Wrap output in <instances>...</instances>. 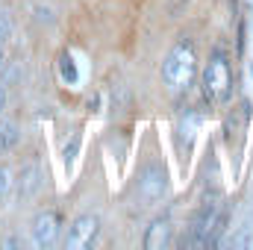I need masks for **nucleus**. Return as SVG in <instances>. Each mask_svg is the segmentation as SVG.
I'll list each match as a JSON object with an SVG mask.
<instances>
[{
	"label": "nucleus",
	"instance_id": "1",
	"mask_svg": "<svg viewBox=\"0 0 253 250\" xmlns=\"http://www.w3.org/2000/svg\"><path fill=\"white\" fill-rule=\"evenodd\" d=\"M194 74H197L194 44L189 39H180L162 62V80L174 94H180V91H189V85L194 83Z\"/></svg>",
	"mask_w": 253,
	"mask_h": 250
},
{
	"label": "nucleus",
	"instance_id": "4",
	"mask_svg": "<svg viewBox=\"0 0 253 250\" xmlns=\"http://www.w3.org/2000/svg\"><path fill=\"white\" fill-rule=\"evenodd\" d=\"M97 233H100V218H97V215H80V218L68 227L65 248L68 250H88L97 242Z\"/></svg>",
	"mask_w": 253,
	"mask_h": 250
},
{
	"label": "nucleus",
	"instance_id": "3",
	"mask_svg": "<svg viewBox=\"0 0 253 250\" xmlns=\"http://www.w3.org/2000/svg\"><path fill=\"white\" fill-rule=\"evenodd\" d=\"M165 191H168V174H165V168L162 165H147L141 171V177H138V197H141V203L153 206V203H159L165 197Z\"/></svg>",
	"mask_w": 253,
	"mask_h": 250
},
{
	"label": "nucleus",
	"instance_id": "9",
	"mask_svg": "<svg viewBox=\"0 0 253 250\" xmlns=\"http://www.w3.org/2000/svg\"><path fill=\"white\" fill-rule=\"evenodd\" d=\"M200 124V118H197V112L194 109H186V115L180 118V135L186 138V147L191 144V138H194V129Z\"/></svg>",
	"mask_w": 253,
	"mask_h": 250
},
{
	"label": "nucleus",
	"instance_id": "14",
	"mask_svg": "<svg viewBox=\"0 0 253 250\" xmlns=\"http://www.w3.org/2000/svg\"><path fill=\"white\" fill-rule=\"evenodd\" d=\"M9 36H12V21H9L6 12H0V44H3Z\"/></svg>",
	"mask_w": 253,
	"mask_h": 250
},
{
	"label": "nucleus",
	"instance_id": "11",
	"mask_svg": "<svg viewBox=\"0 0 253 250\" xmlns=\"http://www.w3.org/2000/svg\"><path fill=\"white\" fill-rule=\"evenodd\" d=\"M80 144H83V135H80V132H74V135H71V141L65 144V165H68V168H71V165L77 162V153H80Z\"/></svg>",
	"mask_w": 253,
	"mask_h": 250
},
{
	"label": "nucleus",
	"instance_id": "5",
	"mask_svg": "<svg viewBox=\"0 0 253 250\" xmlns=\"http://www.w3.org/2000/svg\"><path fill=\"white\" fill-rule=\"evenodd\" d=\"M59 227H62L59 212H39L36 221H33V242H36L39 248H50V245H56V239H59Z\"/></svg>",
	"mask_w": 253,
	"mask_h": 250
},
{
	"label": "nucleus",
	"instance_id": "2",
	"mask_svg": "<svg viewBox=\"0 0 253 250\" xmlns=\"http://www.w3.org/2000/svg\"><path fill=\"white\" fill-rule=\"evenodd\" d=\"M203 94L215 106L227 103L233 94V71H230V59L224 50H215L203 68Z\"/></svg>",
	"mask_w": 253,
	"mask_h": 250
},
{
	"label": "nucleus",
	"instance_id": "7",
	"mask_svg": "<svg viewBox=\"0 0 253 250\" xmlns=\"http://www.w3.org/2000/svg\"><path fill=\"white\" fill-rule=\"evenodd\" d=\"M39 168L36 165H30V168H24V174H21V186H18V194H21V200L24 197H30V194H36V188H39Z\"/></svg>",
	"mask_w": 253,
	"mask_h": 250
},
{
	"label": "nucleus",
	"instance_id": "15",
	"mask_svg": "<svg viewBox=\"0 0 253 250\" xmlns=\"http://www.w3.org/2000/svg\"><path fill=\"white\" fill-rule=\"evenodd\" d=\"M3 109H6V88L0 85V112H3Z\"/></svg>",
	"mask_w": 253,
	"mask_h": 250
},
{
	"label": "nucleus",
	"instance_id": "12",
	"mask_svg": "<svg viewBox=\"0 0 253 250\" xmlns=\"http://www.w3.org/2000/svg\"><path fill=\"white\" fill-rule=\"evenodd\" d=\"M248 245H251V224H245L239 230V236L233 239V248H248Z\"/></svg>",
	"mask_w": 253,
	"mask_h": 250
},
{
	"label": "nucleus",
	"instance_id": "13",
	"mask_svg": "<svg viewBox=\"0 0 253 250\" xmlns=\"http://www.w3.org/2000/svg\"><path fill=\"white\" fill-rule=\"evenodd\" d=\"M9 188H12V174H9V168H0V200L9 194Z\"/></svg>",
	"mask_w": 253,
	"mask_h": 250
},
{
	"label": "nucleus",
	"instance_id": "8",
	"mask_svg": "<svg viewBox=\"0 0 253 250\" xmlns=\"http://www.w3.org/2000/svg\"><path fill=\"white\" fill-rule=\"evenodd\" d=\"M15 144H18V126L12 124V121H3L0 124V153L12 150Z\"/></svg>",
	"mask_w": 253,
	"mask_h": 250
},
{
	"label": "nucleus",
	"instance_id": "10",
	"mask_svg": "<svg viewBox=\"0 0 253 250\" xmlns=\"http://www.w3.org/2000/svg\"><path fill=\"white\" fill-rule=\"evenodd\" d=\"M59 74H62V80L68 83V85H74V83L80 80V74H77V65H74V59H71L68 53H62V56H59Z\"/></svg>",
	"mask_w": 253,
	"mask_h": 250
},
{
	"label": "nucleus",
	"instance_id": "16",
	"mask_svg": "<svg viewBox=\"0 0 253 250\" xmlns=\"http://www.w3.org/2000/svg\"><path fill=\"white\" fill-rule=\"evenodd\" d=\"M0 62H3V50H0Z\"/></svg>",
	"mask_w": 253,
	"mask_h": 250
},
{
	"label": "nucleus",
	"instance_id": "6",
	"mask_svg": "<svg viewBox=\"0 0 253 250\" xmlns=\"http://www.w3.org/2000/svg\"><path fill=\"white\" fill-rule=\"evenodd\" d=\"M171 221L168 218H156L150 227H147V233H144V248L147 250H165L171 245Z\"/></svg>",
	"mask_w": 253,
	"mask_h": 250
}]
</instances>
